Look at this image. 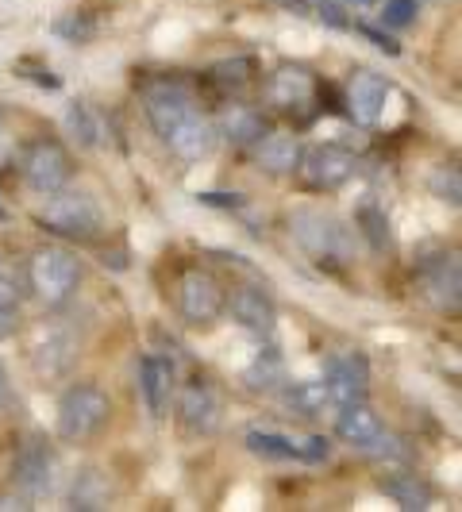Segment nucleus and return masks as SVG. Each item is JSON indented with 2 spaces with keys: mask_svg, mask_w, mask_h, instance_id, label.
I'll return each instance as SVG.
<instances>
[{
  "mask_svg": "<svg viewBox=\"0 0 462 512\" xmlns=\"http://www.w3.org/2000/svg\"><path fill=\"white\" fill-rule=\"evenodd\" d=\"M16 332V312H0V339Z\"/></svg>",
  "mask_w": 462,
  "mask_h": 512,
  "instance_id": "39",
  "label": "nucleus"
},
{
  "mask_svg": "<svg viewBox=\"0 0 462 512\" xmlns=\"http://www.w3.org/2000/svg\"><path fill=\"white\" fill-rule=\"evenodd\" d=\"M170 382H174V366L162 359H147L139 362V393H143V405L151 416H162L166 412V401H170Z\"/></svg>",
  "mask_w": 462,
  "mask_h": 512,
  "instance_id": "19",
  "label": "nucleus"
},
{
  "mask_svg": "<svg viewBox=\"0 0 462 512\" xmlns=\"http://www.w3.org/2000/svg\"><path fill=\"white\" fill-rule=\"evenodd\" d=\"M297 158H301V143L293 135H270L266 131L255 143V162L266 174H293Z\"/></svg>",
  "mask_w": 462,
  "mask_h": 512,
  "instance_id": "20",
  "label": "nucleus"
},
{
  "mask_svg": "<svg viewBox=\"0 0 462 512\" xmlns=\"http://www.w3.org/2000/svg\"><path fill=\"white\" fill-rule=\"evenodd\" d=\"M289 235L320 266H351L355 262V231L324 208H293Z\"/></svg>",
  "mask_w": 462,
  "mask_h": 512,
  "instance_id": "2",
  "label": "nucleus"
},
{
  "mask_svg": "<svg viewBox=\"0 0 462 512\" xmlns=\"http://www.w3.org/2000/svg\"><path fill=\"white\" fill-rule=\"evenodd\" d=\"M224 285L216 282L208 270L201 266H193V270H185L178 282V308L181 316H185V324H193V328H208V324H216L220 320V312H224Z\"/></svg>",
  "mask_w": 462,
  "mask_h": 512,
  "instance_id": "7",
  "label": "nucleus"
},
{
  "mask_svg": "<svg viewBox=\"0 0 462 512\" xmlns=\"http://www.w3.org/2000/svg\"><path fill=\"white\" fill-rule=\"evenodd\" d=\"M20 174H24V181L35 193L51 197L58 189H66L74 166H70V154L58 139H35L24 151V158H20Z\"/></svg>",
  "mask_w": 462,
  "mask_h": 512,
  "instance_id": "6",
  "label": "nucleus"
},
{
  "mask_svg": "<svg viewBox=\"0 0 462 512\" xmlns=\"http://www.w3.org/2000/svg\"><path fill=\"white\" fill-rule=\"evenodd\" d=\"M35 220L51 231V235H58V239H74V243H93L104 228L97 201H93L89 193H66V189L51 193L47 208H43Z\"/></svg>",
  "mask_w": 462,
  "mask_h": 512,
  "instance_id": "5",
  "label": "nucleus"
},
{
  "mask_svg": "<svg viewBox=\"0 0 462 512\" xmlns=\"http://www.w3.org/2000/svg\"><path fill=\"white\" fill-rule=\"evenodd\" d=\"M385 101H389V81L374 70H355L347 81V116L359 124V128H374L382 120Z\"/></svg>",
  "mask_w": 462,
  "mask_h": 512,
  "instance_id": "13",
  "label": "nucleus"
},
{
  "mask_svg": "<svg viewBox=\"0 0 462 512\" xmlns=\"http://www.w3.org/2000/svg\"><path fill=\"white\" fill-rule=\"evenodd\" d=\"M66 128H70V135H74L81 147H97L101 128H97V120L89 116L85 104H70V112H66Z\"/></svg>",
  "mask_w": 462,
  "mask_h": 512,
  "instance_id": "30",
  "label": "nucleus"
},
{
  "mask_svg": "<svg viewBox=\"0 0 462 512\" xmlns=\"http://www.w3.org/2000/svg\"><path fill=\"white\" fill-rule=\"evenodd\" d=\"M12 486L20 489L27 501H35V497L51 493L54 455H51V447H47V439L31 436L24 447L16 451V462H12Z\"/></svg>",
  "mask_w": 462,
  "mask_h": 512,
  "instance_id": "9",
  "label": "nucleus"
},
{
  "mask_svg": "<svg viewBox=\"0 0 462 512\" xmlns=\"http://www.w3.org/2000/svg\"><path fill=\"white\" fill-rule=\"evenodd\" d=\"M428 185H432V193H436L443 205L459 208L462 205V174L455 162H447V166H436L432 170V178H428Z\"/></svg>",
  "mask_w": 462,
  "mask_h": 512,
  "instance_id": "27",
  "label": "nucleus"
},
{
  "mask_svg": "<svg viewBox=\"0 0 462 512\" xmlns=\"http://www.w3.org/2000/svg\"><path fill=\"white\" fill-rule=\"evenodd\" d=\"M378 486H382L385 497H393L405 512L432 509V486H428L420 474H412V470H393V474H382V478H378Z\"/></svg>",
  "mask_w": 462,
  "mask_h": 512,
  "instance_id": "18",
  "label": "nucleus"
},
{
  "mask_svg": "<svg viewBox=\"0 0 462 512\" xmlns=\"http://www.w3.org/2000/svg\"><path fill=\"white\" fill-rule=\"evenodd\" d=\"M385 424L378 420V412L370 409L366 401H355V405H343L339 409V420H335V436L343 439L347 447L355 451H370L378 439H382Z\"/></svg>",
  "mask_w": 462,
  "mask_h": 512,
  "instance_id": "16",
  "label": "nucleus"
},
{
  "mask_svg": "<svg viewBox=\"0 0 462 512\" xmlns=\"http://www.w3.org/2000/svg\"><path fill=\"white\" fill-rule=\"evenodd\" d=\"M197 201H201V205H212V208H239L243 205V197H239V193H197Z\"/></svg>",
  "mask_w": 462,
  "mask_h": 512,
  "instance_id": "37",
  "label": "nucleus"
},
{
  "mask_svg": "<svg viewBox=\"0 0 462 512\" xmlns=\"http://www.w3.org/2000/svg\"><path fill=\"white\" fill-rule=\"evenodd\" d=\"M282 405L293 412V416L316 420V416H324V409L332 405V397H328V385H324V378H308V382H289V385H285Z\"/></svg>",
  "mask_w": 462,
  "mask_h": 512,
  "instance_id": "21",
  "label": "nucleus"
},
{
  "mask_svg": "<svg viewBox=\"0 0 462 512\" xmlns=\"http://www.w3.org/2000/svg\"><path fill=\"white\" fill-rule=\"evenodd\" d=\"M20 301H24L20 274H12L8 266H0V312H20Z\"/></svg>",
  "mask_w": 462,
  "mask_h": 512,
  "instance_id": "31",
  "label": "nucleus"
},
{
  "mask_svg": "<svg viewBox=\"0 0 462 512\" xmlns=\"http://www.w3.org/2000/svg\"><path fill=\"white\" fill-rule=\"evenodd\" d=\"M74 355H77L74 335L62 332V328H51V332L35 343L31 362H35V374H39V378H58V374H66V370H70Z\"/></svg>",
  "mask_w": 462,
  "mask_h": 512,
  "instance_id": "17",
  "label": "nucleus"
},
{
  "mask_svg": "<svg viewBox=\"0 0 462 512\" xmlns=\"http://www.w3.org/2000/svg\"><path fill=\"white\" fill-rule=\"evenodd\" d=\"M220 135H228L231 143H239V147H255L258 139L266 135V120L258 116L255 108H247V104H231L228 112L220 116Z\"/></svg>",
  "mask_w": 462,
  "mask_h": 512,
  "instance_id": "22",
  "label": "nucleus"
},
{
  "mask_svg": "<svg viewBox=\"0 0 462 512\" xmlns=\"http://www.w3.org/2000/svg\"><path fill=\"white\" fill-rule=\"evenodd\" d=\"M324 385H328V397L332 405H355V401H366L370 393V366L362 355H332L328 359V370H324Z\"/></svg>",
  "mask_w": 462,
  "mask_h": 512,
  "instance_id": "12",
  "label": "nucleus"
},
{
  "mask_svg": "<svg viewBox=\"0 0 462 512\" xmlns=\"http://www.w3.org/2000/svg\"><path fill=\"white\" fill-rule=\"evenodd\" d=\"M420 278L428 285V293H432V301H436L443 312H451V316H459V305H462V266H459V255L451 251V255H432L424 266H420Z\"/></svg>",
  "mask_w": 462,
  "mask_h": 512,
  "instance_id": "15",
  "label": "nucleus"
},
{
  "mask_svg": "<svg viewBox=\"0 0 462 512\" xmlns=\"http://www.w3.org/2000/svg\"><path fill=\"white\" fill-rule=\"evenodd\" d=\"M224 308L231 312V320L239 324V328H247L251 335L258 339H270V335L278 332V308L274 301L255 289V285H239V289H231V297H224Z\"/></svg>",
  "mask_w": 462,
  "mask_h": 512,
  "instance_id": "11",
  "label": "nucleus"
},
{
  "mask_svg": "<svg viewBox=\"0 0 462 512\" xmlns=\"http://www.w3.org/2000/svg\"><path fill=\"white\" fill-rule=\"evenodd\" d=\"M178 420L189 436H212L220 428V397L208 382H189L178 397Z\"/></svg>",
  "mask_w": 462,
  "mask_h": 512,
  "instance_id": "14",
  "label": "nucleus"
},
{
  "mask_svg": "<svg viewBox=\"0 0 462 512\" xmlns=\"http://www.w3.org/2000/svg\"><path fill=\"white\" fill-rule=\"evenodd\" d=\"M0 509H27V505H20V497H0Z\"/></svg>",
  "mask_w": 462,
  "mask_h": 512,
  "instance_id": "40",
  "label": "nucleus"
},
{
  "mask_svg": "<svg viewBox=\"0 0 462 512\" xmlns=\"http://www.w3.org/2000/svg\"><path fill=\"white\" fill-rule=\"evenodd\" d=\"M251 74H255V62L251 58H228V62H216L208 77H212V85L220 93H239V89L251 85Z\"/></svg>",
  "mask_w": 462,
  "mask_h": 512,
  "instance_id": "26",
  "label": "nucleus"
},
{
  "mask_svg": "<svg viewBox=\"0 0 462 512\" xmlns=\"http://www.w3.org/2000/svg\"><path fill=\"white\" fill-rule=\"evenodd\" d=\"M316 93H320V81L308 74L305 66H282V70H274L270 85H266L270 104H274L278 112H285V116L301 120V124L320 108V104H316Z\"/></svg>",
  "mask_w": 462,
  "mask_h": 512,
  "instance_id": "8",
  "label": "nucleus"
},
{
  "mask_svg": "<svg viewBox=\"0 0 462 512\" xmlns=\"http://www.w3.org/2000/svg\"><path fill=\"white\" fill-rule=\"evenodd\" d=\"M420 12V0H385L382 8V20L389 27H409Z\"/></svg>",
  "mask_w": 462,
  "mask_h": 512,
  "instance_id": "32",
  "label": "nucleus"
},
{
  "mask_svg": "<svg viewBox=\"0 0 462 512\" xmlns=\"http://www.w3.org/2000/svg\"><path fill=\"white\" fill-rule=\"evenodd\" d=\"M359 35H366V39H370V43H374V47H378V51L393 54V58H397V54H401V47H397V39H393V35H385V31H378V27L359 24Z\"/></svg>",
  "mask_w": 462,
  "mask_h": 512,
  "instance_id": "33",
  "label": "nucleus"
},
{
  "mask_svg": "<svg viewBox=\"0 0 462 512\" xmlns=\"http://www.w3.org/2000/svg\"><path fill=\"white\" fill-rule=\"evenodd\" d=\"M12 405V382H8V370L0 366V412Z\"/></svg>",
  "mask_w": 462,
  "mask_h": 512,
  "instance_id": "38",
  "label": "nucleus"
},
{
  "mask_svg": "<svg viewBox=\"0 0 462 512\" xmlns=\"http://www.w3.org/2000/svg\"><path fill=\"white\" fill-rule=\"evenodd\" d=\"M247 447L262 455V459H274V462H305V451H301V439H289V436H278V432H262V428H251L247 432Z\"/></svg>",
  "mask_w": 462,
  "mask_h": 512,
  "instance_id": "25",
  "label": "nucleus"
},
{
  "mask_svg": "<svg viewBox=\"0 0 462 512\" xmlns=\"http://www.w3.org/2000/svg\"><path fill=\"white\" fill-rule=\"evenodd\" d=\"M108 497H112V489H108L101 470H81L74 478V489H70V509H81V512L108 509Z\"/></svg>",
  "mask_w": 462,
  "mask_h": 512,
  "instance_id": "24",
  "label": "nucleus"
},
{
  "mask_svg": "<svg viewBox=\"0 0 462 512\" xmlns=\"http://www.w3.org/2000/svg\"><path fill=\"white\" fill-rule=\"evenodd\" d=\"M301 451H305V462H324L332 447H328L324 436H308V439H301Z\"/></svg>",
  "mask_w": 462,
  "mask_h": 512,
  "instance_id": "36",
  "label": "nucleus"
},
{
  "mask_svg": "<svg viewBox=\"0 0 462 512\" xmlns=\"http://www.w3.org/2000/svg\"><path fill=\"white\" fill-rule=\"evenodd\" d=\"M0 220H8V212H4V205H0Z\"/></svg>",
  "mask_w": 462,
  "mask_h": 512,
  "instance_id": "41",
  "label": "nucleus"
},
{
  "mask_svg": "<svg viewBox=\"0 0 462 512\" xmlns=\"http://www.w3.org/2000/svg\"><path fill=\"white\" fill-rule=\"evenodd\" d=\"M112 416V401L97 385H70L58 401V439L62 443H89L104 432Z\"/></svg>",
  "mask_w": 462,
  "mask_h": 512,
  "instance_id": "4",
  "label": "nucleus"
},
{
  "mask_svg": "<svg viewBox=\"0 0 462 512\" xmlns=\"http://www.w3.org/2000/svg\"><path fill=\"white\" fill-rule=\"evenodd\" d=\"M77 282H81V266L62 247H39L27 258V289L35 293L39 305L62 308L77 293Z\"/></svg>",
  "mask_w": 462,
  "mask_h": 512,
  "instance_id": "3",
  "label": "nucleus"
},
{
  "mask_svg": "<svg viewBox=\"0 0 462 512\" xmlns=\"http://www.w3.org/2000/svg\"><path fill=\"white\" fill-rule=\"evenodd\" d=\"M359 228H362V235L370 239L374 251H389V247H393V239H389V220H385V212L378 205L359 208Z\"/></svg>",
  "mask_w": 462,
  "mask_h": 512,
  "instance_id": "28",
  "label": "nucleus"
},
{
  "mask_svg": "<svg viewBox=\"0 0 462 512\" xmlns=\"http://www.w3.org/2000/svg\"><path fill=\"white\" fill-rule=\"evenodd\" d=\"M297 174H301L308 189L332 193V189H339L343 181L355 174V158L347 151H339V147H308L297 158Z\"/></svg>",
  "mask_w": 462,
  "mask_h": 512,
  "instance_id": "10",
  "label": "nucleus"
},
{
  "mask_svg": "<svg viewBox=\"0 0 462 512\" xmlns=\"http://www.w3.org/2000/svg\"><path fill=\"white\" fill-rule=\"evenodd\" d=\"M316 12H320V20L332 27H351V20H347V8L343 4H335V0H320L316 4Z\"/></svg>",
  "mask_w": 462,
  "mask_h": 512,
  "instance_id": "34",
  "label": "nucleus"
},
{
  "mask_svg": "<svg viewBox=\"0 0 462 512\" xmlns=\"http://www.w3.org/2000/svg\"><path fill=\"white\" fill-rule=\"evenodd\" d=\"M58 39H66V43H89L93 35H97V24H93V16H85V12H66V16H58L51 27Z\"/></svg>",
  "mask_w": 462,
  "mask_h": 512,
  "instance_id": "29",
  "label": "nucleus"
},
{
  "mask_svg": "<svg viewBox=\"0 0 462 512\" xmlns=\"http://www.w3.org/2000/svg\"><path fill=\"white\" fill-rule=\"evenodd\" d=\"M243 382L251 393H274L278 385L285 382V362L282 355L274 351V347H266V351H258L255 362L243 370Z\"/></svg>",
  "mask_w": 462,
  "mask_h": 512,
  "instance_id": "23",
  "label": "nucleus"
},
{
  "mask_svg": "<svg viewBox=\"0 0 462 512\" xmlns=\"http://www.w3.org/2000/svg\"><path fill=\"white\" fill-rule=\"evenodd\" d=\"M147 116L162 143L178 154L181 162H201L216 151L220 131L193 101V93L178 81H158L147 89Z\"/></svg>",
  "mask_w": 462,
  "mask_h": 512,
  "instance_id": "1",
  "label": "nucleus"
},
{
  "mask_svg": "<svg viewBox=\"0 0 462 512\" xmlns=\"http://www.w3.org/2000/svg\"><path fill=\"white\" fill-rule=\"evenodd\" d=\"M16 74L31 77V81H35V85H43V89H58V85H62V81H58L51 70H43V66H31V62H20V66H16Z\"/></svg>",
  "mask_w": 462,
  "mask_h": 512,
  "instance_id": "35",
  "label": "nucleus"
}]
</instances>
